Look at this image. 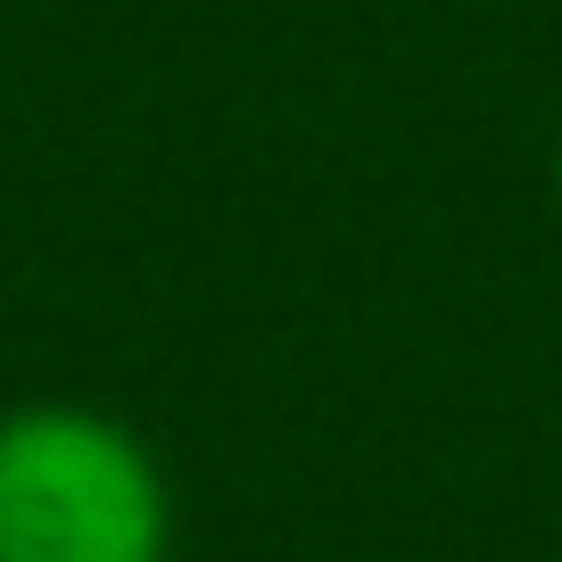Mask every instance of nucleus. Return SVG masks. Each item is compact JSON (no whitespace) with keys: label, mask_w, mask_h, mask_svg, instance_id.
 <instances>
[{"label":"nucleus","mask_w":562,"mask_h":562,"mask_svg":"<svg viewBox=\"0 0 562 562\" xmlns=\"http://www.w3.org/2000/svg\"><path fill=\"white\" fill-rule=\"evenodd\" d=\"M554 191H562V133H554Z\"/></svg>","instance_id":"2"},{"label":"nucleus","mask_w":562,"mask_h":562,"mask_svg":"<svg viewBox=\"0 0 562 562\" xmlns=\"http://www.w3.org/2000/svg\"><path fill=\"white\" fill-rule=\"evenodd\" d=\"M175 496L158 456L100 405L0 414V562H166Z\"/></svg>","instance_id":"1"}]
</instances>
